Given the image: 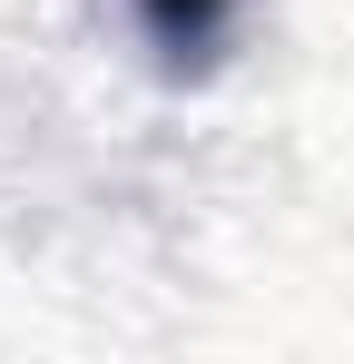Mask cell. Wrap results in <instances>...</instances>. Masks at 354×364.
Returning <instances> with one entry per match:
<instances>
[{
    "label": "cell",
    "mask_w": 354,
    "mask_h": 364,
    "mask_svg": "<svg viewBox=\"0 0 354 364\" xmlns=\"http://www.w3.org/2000/svg\"><path fill=\"white\" fill-rule=\"evenodd\" d=\"M236 0H138V30L168 50V60H187V50H207L217 30H227Z\"/></svg>",
    "instance_id": "1"
}]
</instances>
